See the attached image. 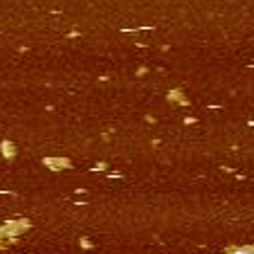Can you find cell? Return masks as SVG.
Wrapping results in <instances>:
<instances>
[{"instance_id":"obj_1","label":"cell","mask_w":254,"mask_h":254,"mask_svg":"<svg viewBox=\"0 0 254 254\" xmlns=\"http://www.w3.org/2000/svg\"><path fill=\"white\" fill-rule=\"evenodd\" d=\"M236 254H254V248H241Z\"/></svg>"}]
</instances>
